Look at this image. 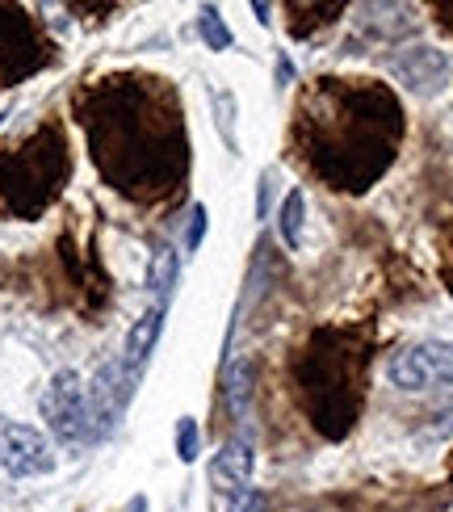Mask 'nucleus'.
I'll use <instances>...</instances> for the list:
<instances>
[{"mask_svg": "<svg viewBox=\"0 0 453 512\" xmlns=\"http://www.w3.org/2000/svg\"><path fill=\"white\" fill-rule=\"evenodd\" d=\"M38 412L47 420V429L63 441V445H84L93 441V420H89V395H84V378L76 370H59L47 391L38 399Z\"/></svg>", "mask_w": 453, "mask_h": 512, "instance_id": "39448f33", "label": "nucleus"}, {"mask_svg": "<svg viewBox=\"0 0 453 512\" xmlns=\"http://www.w3.org/2000/svg\"><path fill=\"white\" fill-rule=\"evenodd\" d=\"M302 223H307V194L302 189H290L277 206V236H282L286 248H298L302 244Z\"/></svg>", "mask_w": 453, "mask_h": 512, "instance_id": "ddd939ff", "label": "nucleus"}, {"mask_svg": "<svg viewBox=\"0 0 453 512\" xmlns=\"http://www.w3.org/2000/svg\"><path fill=\"white\" fill-rule=\"evenodd\" d=\"M391 72L412 93H441L449 84V55L437 47H407L391 59Z\"/></svg>", "mask_w": 453, "mask_h": 512, "instance_id": "1a4fd4ad", "label": "nucleus"}, {"mask_svg": "<svg viewBox=\"0 0 453 512\" xmlns=\"http://www.w3.org/2000/svg\"><path fill=\"white\" fill-rule=\"evenodd\" d=\"M89 152L118 194L156 202L189 177V135L168 80L114 76L76 101Z\"/></svg>", "mask_w": 453, "mask_h": 512, "instance_id": "f257e3e1", "label": "nucleus"}, {"mask_svg": "<svg viewBox=\"0 0 453 512\" xmlns=\"http://www.w3.org/2000/svg\"><path fill=\"white\" fill-rule=\"evenodd\" d=\"M294 9L307 13V17H290V34H294V38H307V34H315L319 26L336 21V13H344V5H294Z\"/></svg>", "mask_w": 453, "mask_h": 512, "instance_id": "2eb2a0df", "label": "nucleus"}, {"mask_svg": "<svg viewBox=\"0 0 453 512\" xmlns=\"http://www.w3.org/2000/svg\"><path fill=\"white\" fill-rule=\"evenodd\" d=\"M214 122H219V135L227 143V152L235 156L240 152V131H235V93L231 89L214 93Z\"/></svg>", "mask_w": 453, "mask_h": 512, "instance_id": "dca6fc26", "label": "nucleus"}, {"mask_svg": "<svg viewBox=\"0 0 453 512\" xmlns=\"http://www.w3.org/2000/svg\"><path fill=\"white\" fill-rule=\"evenodd\" d=\"M160 332H164V307L156 303L151 311H143L139 319H135V328L126 332V370H139L143 361L156 353V340H160Z\"/></svg>", "mask_w": 453, "mask_h": 512, "instance_id": "9b49d317", "label": "nucleus"}, {"mask_svg": "<svg viewBox=\"0 0 453 512\" xmlns=\"http://www.w3.org/2000/svg\"><path fill=\"white\" fill-rule=\"evenodd\" d=\"M273 210V173H261V181H256V219H269Z\"/></svg>", "mask_w": 453, "mask_h": 512, "instance_id": "aec40b11", "label": "nucleus"}, {"mask_svg": "<svg viewBox=\"0 0 453 512\" xmlns=\"http://www.w3.org/2000/svg\"><path fill=\"white\" fill-rule=\"evenodd\" d=\"M252 466H256V454L248 441H227L219 454L210 458V483L219 492H235V487H248L252 483Z\"/></svg>", "mask_w": 453, "mask_h": 512, "instance_id": "9d476101", "label": "nucleus"}, {"mask_svg": "<svg viewBox=\"0 0 453 512\" xmlns=\"http://www.w3.org/2000/svg\"><path fill=\"white\" fill-rule=\"evenodd\" d=\"M198 454H202V429H198V420L181 416L177 420V458L181 462H193Z\"/></svg>", "mask_w": 453, "mask_h": 512, "instance_id": "a211bd4d", "label": "nucleus"}, {"mask_svg": "<svg viewBox=\"0 0 453 512\" xmlns=\"http://www.w3.org/2000/svg\"><path fill=\"white\" fill-rule=\"evenodd\" d=\"M399 391H433L453 382V340H420L391 357L386 366Z\"/></svg>", "mask_w": 453, "mask_h": 512, "instance_id": "423d86ee", "label": "nucleus"}, {"mask_svg": "<svg viewBox=\"0 0 453 512\" xmlns=\"http://www.w3.org/2000/svg\"><path fill=\"white\" fill-rule=\"evenodd\" d=\"M198 34H202V42L210 51H231V30H227V21L219 17V9L214 5H202L198 9Z\"/></svg>", "mask_w": 453, "mask_h": 512, "instance_id": "4468645a", "label": "nucleus"}, {"mask_svg": "<svg viewBox=\"0 0 453 512\" xmlns=\"http://www.w3.org/2000/svg\"><path fill=\"white\" fill-rule=\"evenodd\" d=\"M365 366H370V336L361 328H319L294 353V391L323 441H344L361 420Z\"/></svg>", "mask_w": 453, "mask_h": 512, "instance_id": "7ed1b4c3", "label": "nucleus"}, {"mask_svg": "<svg viewBox=\"0 0 453 512\" xmlns=\"http://www.w3.org/2000/svg\"><path fill=\"white\" fill-rule=\"evenodd\" d=\"M252 13H256V21H269V13H273V9H269L265 0H261V5H252Z\"/></svg>", "mask_w": 453, "mask_h": 512, "instance_id": "5701e85b", "label": "nucleus"}, {"mask_svg": "<svg viewBox=\"0 0 453 512\" xmlns=\"http://www.w3.org/2000/svg\"><path fill=\"white\" fill-rule=\"evenodd\" d=\"M0 466L13 479H34V475H51L55 471V450L30 424H5L0 429Z\"/></svg>", "mask_w": 453, "mask_h": 512, "instance_id": "0eeeda50", "label": "nucleus"}, {"mask_svg": "<svg viewBox=\"0 0 453 512\" xmlns=\"http://www.w3.org/2000/svg\"><path fill=\"white\" fill-rule=\"evenodd\" d=\"M290 80H294V63H290V55L282 51V55H277V84H282V89H286Z\"/></svg>", "mask_w": 453, "mask_h": 512, "instance_id": "412c9836", "label": "nucleus"}, {"mask_svg": "<svg viewBox=\"0 0 453 512\" xmlns=\"http://www.w3.org/2000/svg\"><path fill=\"white\" fill-rule=\"evenodd\" d=\"M206 240V206L193 202L189 206V227H185V252H198Z\"/></svg>", "mask_w": 453, "mask_h": 512, "instance_id": "6ab92c4d", "label": "nucleus"}, {"mask_svg": "<svg viewBox=\"0 0 453 512\" xmlns=\"http://www.w3.org/2000/svg\"><path fill=\"white\" fill-rule=\"evenodd\" d=\"M223 504H227V512H269V496L261 492V487H252V483L227 492Z\"/></svg>", "mask_w": 453, "mask_h": 512, "instance_id": "f3484780", "label": "nucleus"}, {"mask_svg": "<svg viewBox=\"0 0 453 512\" xmlns=\"http://www.w3.org/2000/svg\"><path fill=\"white\" fill-rule=\"evenodd\" d=\"M177 277H181V256H177V248H156V252H151L147 290L160 298V307H164V298L177 290Z\"/></svg>", "mask_w": 453, "mask_h": 512, "instance_id": "f8f14e48", "label": "nucleus"}, {"mask_svg": "<svg viewBox=\"0 0 453 512\" xmlns=\"http://www.w3.org/2000/svg\"><path fill=\"white\" fill-rule=\"evenodd\" d=\"M68 181V143L59 126H42L26 147L0 152V202L17 219L42 215Z\"/></svg>", "mask_w": 453, "mask_h": 512, "instance_id": "20e7f679", "label": "nucleus"}, {"mask_svg": "<svg viewBox=\"0 0 453 512\" xmlns=\"http://www.w3.org/2000/svg\"><path fill=\"white\" fill-rule=\"evenodd\" d=\"M403 105L378 80H315L298 101L290 143L307 173L340 194H365L395 164Z\"/></svg>", "mask_w": 453, "mask_h": 512, "instance_id": "f03ea898", "label": "nucleus"}, {"mask_svg": "<svg viewBox=\"0 0 453 512\" xmlns=\"http://www.w3.org/2000/svg\"><path fill=\"white\" fill-rule=\"evenodd\" d=\"M89 395V420H93V433H105L114 429L126 399H131V370H126V361H110V366H101L93 387H84Z\"/></svg>", "mask_w": 453, "mask_h": 512, "instance_id": "6e6552de", "label": "nucleus"}, {"mask_svg": "<svg viewBox=\"0 0 453 512\" xmlns=\"http://www.w3.org/2000/svg\"><path fill=\"white\" fill-rule=\"evenodd\" d=\"M433 13H437V21H441V26L453 34V5H449V0H441V5H433Z\"/></svg>", "mask_w": 453, "mask_h": 512, "instance_id": "4be33fe9", "label": "nucleus"}, {"mask_svg": "<svg viewBox=\"0 0 453 512\" xmlns=\"http://www.w3.org/2000/svg\"><path fill=\"white\" fill-rule=\"evenodd\" d=\"M5 118H9V110H0V126H5Z\"/></svg>", "mask_w": 453, "mask_h": 512, "instance_id": "b1692460", "label": "nucleus"}]
</instances>
